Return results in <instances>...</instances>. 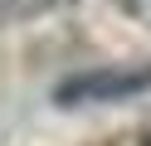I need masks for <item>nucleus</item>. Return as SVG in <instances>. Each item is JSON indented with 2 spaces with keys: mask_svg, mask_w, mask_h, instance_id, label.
Segmentation results:
<instances>
[{
  "mask_svg": "<svg viewBox=\"0 0 151 146\" xmlns=\"http://www.w3.org/2000/svg\"><path fill=\"white\" fill-rule=\"evenodd\" d=\"M141 146H151V127H146V132H141Z\"/></svg>",
  "mask_w": 151,
  "mask_h": 146,
  "instance_id": "4",
  "label": "nucleus"
},
{
  "mask_svg": "<svg viewBox=\"0 0 151 146\" xmlns=\"http://www.w3.org/2000/svg\"><path fill=\"white\" fill-rule=\"evenodd\" d=\"M59 5H73V0H0V19H29V15H49Z\"/></svg>",
  "mask_w": 151,
  "mask_h": 146,
  "instance_id": "2",
  "label": "nucleus"
},
{
  "mask_svg": "<svg viewBox=\"0 0 151 146\" xmlns=\"http://www.w3.org/2000/svg\"><path fill=\"white\" fill-rule=\"evenodd\" d=\"M117 5H122V10H127V15H132V19H137V24H141V29H151V0H117Z\"/></svg>",
  "mask_w": 151,
  "mask_h": 146,
  "instance_id": "3",
  "label": "nucleus"
},
{
  "mask_svg": "<svg viewBox=\"0 0 151 146\" xmlns=\"http://www.w3.org/2000/svg\"><path fill=\"white\" fill-rule=\"evenodd\" d=\"M151 93V58L141 63H107V68H78L63 83H54L59 107H98V102H127Z\"/></svg>",
  "mask_w": 151,
  "mask_h": 146,
  "instance_id": "1",
  "label": "nucleus"
}]
</instances>
